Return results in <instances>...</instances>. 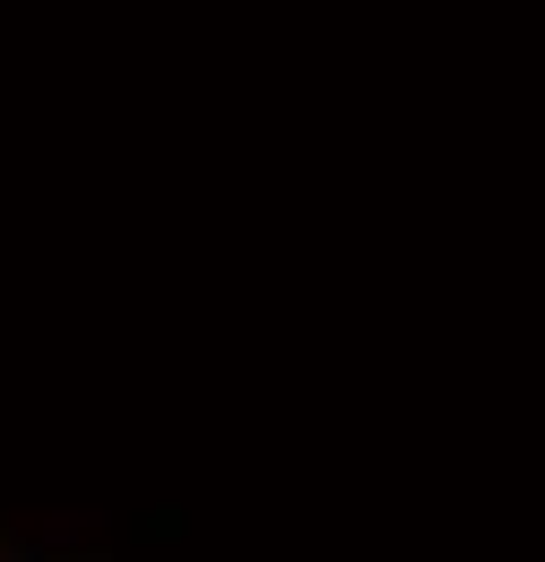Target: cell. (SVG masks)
I'll return each instance as SVG.
<instances>
[{"instance_id":"1","label":"cell","mask_w":545,"mask_h":562,"mask_svg":"<svg viewBox=\"0 0 545 562\" xmlns=\"http://www.w3.org/2000/svg\"><path fill=\"white\" fill-rule=\"evenodd\" d=\"M182 528H191L182 510H147V519H138V537H182Z\"/></svg>"},{"instance_id":"2","label":"cell","mask_w":545,"mask_h":562,"mask_svg":"<svg viewBox=\"0 0 545 562\" xmlns=\"http://www.w3.org/2000/svg\"><path fill=\"white\" fill-rule=\"evenodd\" d=\"M44 562H113V554H104V546H78V554H62V546H53Z\"/></svg>"}]
</instances>
